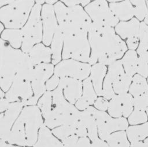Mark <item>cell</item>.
Returning <instances> with one entry per match:
<instances>
[{
  "mask_svg": "<svg viewBox=\"0 0 148 147\" xmlns=\"http://www.w3.org/2000/svg\"><path fill=\"white\" fill-rule=\"evenodd\" d=\"M130 147H148V138L143 141L131 142Z\"/></svg>",
  "mask_w": 148,
  "mask_h": 147,
  "instance_id": "f5cc1de1",
  "label": "cell"
},
{
  "mask_svg": "<svg viewBox=\"0 0 148 147\" xmlns=\"http://www.w3.org/2000/svg\"><path fill=\"white\" fill-rule=\"evenodd\" d=\"M28 54L35 65L51 62V48L43 43H39L34 45L28 52Z\"/></svg>",
  "mask_w": 148,
  "mask_h": 147,
  "instance_id": "44dd1931",
  "label": "cell"
},
{
  "mask_svg": "<svg viewBox=\"0 0 148 147\" xmlns=\"http://www.w3.org/2000/svg\"><path fill=\"white\" fill-rule=\"evenodd\" d=\"M24 105L21 102L10 103L8 108L0 113V139L7 141L13 124L20 114Z\"/></svg>",
  "mask_w": 148,
  "mask_h": 147,
  "instance_id": "5bb4252c",
  "label": "cell"
},
{
  "mask_svg": "<svg viewBox=\"0 0 148 147\" xmlns=\"http://www.w3.org/2000/svg\"><path fill=\"white\" fill-rule=\"evenodd\" d=\"M52 91H47L38 100L36 105L39 108L43 118L47 116L53 109Z\"/></svg>",
  "mask_w": 148,
  "mask_h": 147,
  "instance_id": "4dcf8cb0",
  "label": "cell"
},
{
  "mask_svg": "<svg viewBox=\"0 0 148 147\" xmlns=\"http://www.w3.org/2000/svg\"><path fill=\"white\" fill-rule=\"evenodd\" d=\"M33 96L31 81L16 76L5 97L10 103L19 101L24 107Z\"/></svg>",
  "mask_w": 148,
  "mask_h": 147,
  "instance_id": "7c38bea8",
  "label": "cell"
},
{
  "mask_svg": "<svg viewBox=\"0 0 148 147\" xmlns=\"http://www.w3.org/2000/svg\"><path fill=\"white\" fill-rule=\"evenodd\" d=\"M3 29H4V25H3V24L1 22H0V36H1L2 31L4 30Z\"/></svg>",
  "mask_w": 148,
  "mask_h": 147,
  "instance_id": "9f6ffc18",
  "label": "cell"
},
{
  "mask_svg": "<svg viewBox=\"0 0 148 147\" xmlns=\"http://www.w3.org/2000/svg\"><path fill=\"white\" fill-rule=\"evenodd\" d=\"M129 126L128 120L124 117L112 118L105 124L98 127L99 138L106 141L113 133L118 131H125Z\"/></svg>",
  "mask_w": 148,
  "mask_h": 147,
  "instance_id": "2e32d148",
  "label": "cell"
},
{
  "mask_svg": "<svg viewBox=\"0 0 148 147\" xmlns=\"http://www.w3.org/2000/svg\"><path fill=\"white\" fill-rule=\"evenodd\" d=\"M23 147H29V146H23Z\"/></svg>",
  "mask_w": 148,
  "mask_h": 147,
  "instance_id": "6125c7cd",
  "label": "cell"
},
{
  "mask_svg": "<svg viewBox=\"0 0 148 147\" xmlns=\"http://www.w3.org/2000/svg\"><path fill=\"white\" fill-rule=\"evenodd\" d=\"M64 39V33L59 27H58L50 44V48L51 51V63L54 65H57L62 61Z\"/></svg>",
  "mask_w": 148,
  "mask_h": 147,
  "instance_id": "7402d4cb",
  "label": "cell"
},
{
  "mask_svg": "<svg viewBox=\"0 0 148 147\" xmlns=\"http://www.w3.org/2000/svg\"><path fill=\"white\" fill-rule=\"evenodd\" d=\"M125 131L130 142L143 141L148 138V122L137 125H130Z\"/></svg>",
  "mask_w": 148,
  "mask_h": 147,
  "instance_id": "cb8c5ba5",
  "label": "cell"
},
{
  "mask_svg": "<svg viewBox=\"0 0 148 147\" xmlns=\"http://www.w3.org/2000/svg\"><path fill=\"white\" fill-rule=\"evenodd\" d=\"M5 92L0 87V113L6 111L10 104V102L5 98Z\"/></svg>",
  "mask_w": 148,
  "mask_h": 147,
  "instance_id": "bcb514c9",
  "label": "cell"
},
{
  "mask_svg": "<svg viewBox=\"0 0 148 147\" xmlns=\"http://www.w3.org/2000/svg\"><path fill=\"white\" fill-rule=\"evenodd\" d=\"M32 147H65L51 132V130L44 124L40 127L38 139Z\"/></svg>",
  "mask_w": 148,
  "mask_h": 147,
  "instance_id": "e0dca14e",
  "label": "cell"
},
{
  "mask_svg": "<svg viewBox=\"0 0 148 147\" xmlns=\"http://www.w3.org/2000/svg\"><path fill=\"white\" fill-rule=\"evenodd\" d=\"M134 8V15L139 21L145 19L148 14V9L145 0H130Z\"/></svg>",
  "mask_w": 148,
  "mask_h": 147,
  "instance_id": "d590c367",
  "label": "cell"
},
{
  "mask_svg": "<svg viewBox=\"0 0 148 147\" xmlns=\"http://www.w3.org/2000/svg\"><path fill=\"white\" fill-rule=\"evenodd\" d=\"M35 0H14L0 8V22L6 28L21 29L26 23Z\"/></svg>",
  "mask_w": 148,
  "mask_h": 147,
  "instance_id": "5b68a950",
  "label": "cell"
},
{
  "mask_svg": "<svg viewBox=\"0 0 148 147\" xmlns=\"http://www.w3.org/2000/svg\"><path fill=\"white\" fill-rule=\"evenodd\" d=\"M108 147H130V142L125 131H118L111 134L106 140Z\"/></svg>",
  "mask_w": 148,
  "mask_h": 147,
  "instance_id": "f1b7e54d",
  "label": "cell"
},
{
  "mask_svg": "<svg viewBox=\"0 0 148 147\" xmlns=\"http://www.w3.org/2000/svg\"><path fill=\"white\" fill-rule=\"evenodd\" d=\"M91 65L72 59H62L56 65L54 74L59 77H71L83 81L89 77Z\"/></svg>",
  "mask_w": 148,
  "mask_h": 147,
  "instance_id": "30bf717a",
  "label": "cell"
},
{
  "mask_svg": "<svg viewBox=\"0 0 148 147\" xmlns=\"http://www.w3.org/2000/svg\"><path fill=\"white\" fill-rule=\"evenodd\" d=\"M53 6L58 27L64 35L88 33L92 21L82 6H67L61 1Z\"/></svg>",
  "mask_w": 148,
  "mask_h": 147,
  "instance_id": "6da1fadb",
  "label": "cell"
},
{
  "mask_svg": "<svg viewBox=\"0 0 148 147\" xmlns=\"http://www.w3.org/2000/svg\"><path fill=\"white\" fill-rule=\"evenodd\" d=\"M80 119L87 127V137L91 141L98 138V127L92 112V105L89 106L86 110L80 111Z\"/></svg>",
  "mask_w": 148,
  "mask_h": 147,
  "instance_id": "603a6c76",
  "label": "cell"
},
{
  "mask_svg": "<svg viewBox=\"0 0 148 147\" xmlns=\"http://www.w3.org/2000/svg\"><path fill=\"white\" fill-rule=\"evenodd\" d=\"M36 3L37 4H40V5H42V4H43L44 2H45V0H35Z\"/></svg>",
  "mask_w": 148,
  "mask_h": 147,
  "instance_id": "11a10c76",
  "label": "cell"
},
{
  "mask_svg": "<svg viewBox=\"0 0 148 147\" xmlns=\"http://www.w3.org/2000/svg\"><path fill=\"white\" fill-rule=\"evenodd\" d=\"M41 19L43 28L42 42L45 45L49 46L58 27L53 5L45 3L42 6Z\"/></svg>",
  "mask_w": 148,
  "mask_h": 147,
  "instance_id": "4fadbf2b",
  "label": "cell"
},
{
  "mask_svg": "<svg viewBox=\"0 0 148 147\" xmlns=\"http://www.w3.org/2000/svg\"><path fill=\"white\" fill-rule=\"evenodd\" d=\"M109 7L116 17L121 21H128L134 16V8L130 0L110 2Z\"/></svg>",
  "mask_w": 148,
  "mask_h": 147,
  "instance_id": "ac0fdd59",
  "label": "cell"
},
{
  "mask_svg": "<svg viewBox=\"0 0 148 147\" xmlns=\"http://www.w3.org/2000/svg\"><path fill=\"white\" fill-rule=\"evenodd\" d=\"M108 113L112 118L123 116V105L121 95H116L109 101Z\"/></svg>",
  "mask_w": 148,
  "mask_h": 147,
  "instance_id": "d6a6232c",
  "label": "cell"
},
{
  "mask_svg": "<svg viewBox=\"0 0 148 147\" xmlns=\"http://www.w3.org/2000/svg\"><path fill=\"white\" fill-rule=\"evenodd\" d=\"M91 147H108L106 141L103 140L99 137L91 141Z\"/></svg>",
  "mask_w": 148,
  "mask_h": 147,
  "instance_id": "816d5d0a",
  "label": "cell"
},
{
  "mask_svg": "<svg viewBox=\"0 0 148 147\" xmlns=\"http://www.w3.org/2000/svg\"><path fill=\"white\" fill-rule=\"evenodd\" d=\"M148 92V82L147 78L136 73L132 77L128 93L134 97Z\"/></svg>",
  "mask_w": 148,
  "mask_h": 147,
  "instance_id": "4316f807",
  "label": "cell"
},
{
  "mask_svg": "<svg viewBox=\"0 0 148 147\" xmlns=\"http://www.w3.org/2000/svg\"><path fill=\"white\" fill-rule=\"evenodd\" d=\"M145 1H146V5H147V9H148V0H145Z\"/></svg>",
  "mask_w": 148,
  "mask_h": 147,
  "instance_id": "91938a15",
  "label": "cell"
},
{
  "mask_svg": "<svg viewBox=\"0 0 148 147\" xmlns=\"http://www.w3.org/2000/svg\"><path fill=\"white\" fill-rule=\"evenodd\" d=\"M79 137H87V129L84 125V123L80 119V117L79 120L76 123V133Z\"/></svg>",
  "mask_w": 148,
  "mask_h": 147,
  "instance_id": "f6af8a7d",
  "label": "cell"
},
{
  "mask_svg": "<svg viewBox=\"0 0 148 147\" xmlns=\"http://www.w3.org/2000/svg\"><path fill=\"white\" fill-rule=\"evenodd\" d=\"M92 112L94 116L97 127L105 124L112 118L106 111L98 110L96 109L94 106H92Z\"/></svg>",
  "mask_w": 148,
  "mask_h": 147,
  "instance_id": "ab89813d",
  "label": "cell"
},
{
  "mask_svg": "<svg viewBox=\"0 0 148 147\" xmlns=\"http://www.w3.org/2000/svg\"><path fill=\"white\" fill-rule=\"evenodd\" d=\"M115 32L122 39L138 36L140 27L139 21L132 18L129 21H120L114 27Z\"/></svg>",
  "mask_w": 148,
  "mask_h": 147,
  "instance_id": "ffe728a7",
  "label": "cell"
},
{
  "mask_svg": "<svg viewBox=\"0 0 148 147\" xmlns=\"http://www.w3.org/2000/svg\"><path fill=\"white\" fill-rule=\"evenodd\" d=\"M121 61L125 73L132 77L137 73L138 56L135 50L126 51Z\"/></svg>",
  "mask_w": 148,
  "mask_h": 147,
  "instance_id": "d4e9b609",
  "label": "cell"
},
{
  "mask_svg": "<svg viewBox=\"0 0 148 147\" xmlns=\"http://www.w3.org/2000/svg\"><path fill=\"white\" fill-rule=\"evenodd\" d=\"M132 76L124 73L117 77L113 83V88L116 95L128 93L132 82Z\"/></svg>",
  "mask_w": 148,
  "mask_h": 147,
  "instance_id": "f546056e",
  "label": "cell"
},
{
  "mask_svg": "<svg viewBox=\"0 0 148 147\" xmlns=\"http://www.w3.org/2000/svg\"><path fill=\"white\" fill-rule=\"evenodd\" d=\"M91 141L88 137H79L73 147H91Z\"/></svg>",
  "mask_w": 148,
  "mask_h": 147,
  "instance_id": "f907efd6",
  "label": "cell"
},
{
  "mask_svg": "<svg viewBox=\"0 0 148 147\" xmlns=\"http://www.w3.org/2000/svg\"><path fill=\"white\" fill-rule=\"evenodd\" d=\"M24 52L0 38V87L6 92L16 75Z\"/></svg>",
  "mask_w": 148,
  "mask_h": 147,
  "instance_id": "277c9868",
  "label": "cell"
},
{
  "mask_svg": "<svg viewBox=\"0 0 148 147\" xmlns=\"http://www.w3.org/2000/svg\"><path fill=\"white\" fill-rule=\"evenodd\" d=\"M117 36L112 27L92 22L88 32L91 48L88 63L92 65L97 63L99 58L110 48Z\"/></svg>",
  "mask_w": 148,
  "mask_h": 147,
  "instance_id": "3957f363",
  "label": "cell"
},
{
  "mask_svg": "<svg viewBox=\"0 0 148 147\" xmlns=\"http://www.w3.org/2000/svg\"><path fill=\"white\" fill-rule=\"evenodd\" d=\"M146 114H147V115L148 116V107H147V109L146 110Z\"/></svg>",
  "mask_w": 148,
  "mask_h": 147,
  "instance_id": "94428289",
  "label": "cell"
},
{
  "mask_svg": "<svg viewBox=\"0 0 148 147\" xmlns=\"http://www.w3.org/2000/svg\"><path fill=\"white\" fill-rule=\"evenodd\" d=\"M134 109L145 111L148 107V92L134 97Z\"/></svg>",
  "mask_w": 148,
  "mask_h": 147,
  "instance_id": "60d3db41",
  "label": "cell"
},
{
  "mask_svg": "<svg viewBox=\"0 0 148 147\" xmlns=\"http://www.w3.org/2000/svg\"><path fill=\"white\" fill-rule=\"evenodd\" d=\"M138 37L139 43L136 52L139 55L148 51V25L145 22L140 23Z\"/></svg>",
  "mask_w": 148,
  "mask_h": 147,
  "instance_id": "1f68e13d",
  "label": "cell"
},
{
  "mask_svg": "<svg viewBox=\"0 0 148 147\" xmlns=\"http://www.w3.org/2000/svg\"><path fill=\"white\" fill-rule=\"evenodd\" d=\"M64 4L67 6H72L75 5H81L86 6L90 2V0H60ZM58 0H45V2L49 4H55Z\"/></svg>",
  "mask_w": 148,
  "mask_h": 147,
  "instance_id": "b9f144b4",
  "label": "cell"
},
{
  "mask_svg": "<svg viewBox=\"0 0 148 147\" xmlns=\"http://www.w3.org/2000/svg\"><path fill=\"white\" fill-rule=\"evenodd\" d=\"M144 22L147 24L148 25V14L146 15V16L145 17V19H144Z\"/></svg>",
  "mask_w": 148,
  "mask_h": 147,
  "instance_id": "6f0895ef",
  "label": "cell"
},
{
  "mask_svg": "<svg viewBox=\"0 0 148 147\" xmlns=\"http://www.w3.org/2000/svg\"><path fill=\"white\" fill-rule=\"evenodd\" d=\"M58 86L62 90L65 98L72 104H75L82 95L83 81L71 77H61Z\"/></svg>",
  "mask_w": 148,
  "mask_h": 147,
  "instance_id": "9a60e30c",
  "label": "cell"
},
{
  "mask_svg": "<svg viewBox=\"0 0 148 147\" xmlns=\"http://www.w3.org/2000/svg\"><path fill=\"white\" fill-rule=\"evenodd\" d=\"M84 10L95 23L115 27L119 20L111 11L106 0H94L87 5Z\"/></svg>",
  "mask_w": 148,
  "mask_h": 147,
  "instance_id": "8fae6325",
  "label": "cell"
},
{
  "mask_svg": "<svg viewBox=\"0 0 148 147\" xmlns=\"http://www.w3.org/2000/svg\"><path fill=\"white\" fill-rule=\"evenodd\" d=\"M120 95L122 99L123 116L127 118L134 110V97L128 92Z\"/></svg>",
  "mask_w": 148,
  "mask_h": 147,
  "instance_id": "74e56055",
  "label": "cell"
},
{
  "mask_svg": "<svg viewBox=\"0 0 148 147\" xmlns=\"http://www.w3.org/2000/svg\"><path fill=\"white\" fill-rule=\"evenodd\" d=\"M54 65L51 63L35 65L31 81L34 96L29 100V105H36L39 98L47 91L45 83L54 74Z\"/></svg>",
  "mask_w": 148,
  "mask_h": 147,
  "instance_id": "9c48e42d",
  "label": "cell"
},
{
  "mask_svg": "<svg viewBox=\"0 0 148 147\" xmlns=\"http://www.w3.org/2000/svg\"><path fill=\"white\" fill-rule=\"evenodd\" d=\"M74 105L76 108L80 111L86 110L89 106H90L88 102L82 96L76 101Z\"/></svg>",
  "mask_w": 148,
  "mask_h": 147,
  "instance_id": "681fc988",
  "label": "cell"
},
{
  "mask_svg": "<svg viewBox=\"0 0 148 147\" xmlns=\"http://www.w3.org/2000/svg\"><path fill=\"white\" fill-rule=\"evenodd\" d=\"M82 97L84 98L90 104L92 105L98 97V95L94 88L90 77L83 81V92Z\"/></svg>",
  "mask_w": 148,
  "mask_h": 147,
  "instance_id": "836d02e7",
  "label": "cell"
},
{
  "mask_svg": "<svg viewBox=\"0 0 148 147\" xmlns=\"http://www.w3.org/2000/svg\"><path fill=\"white\" fill-rule=\"evenodd\" d=\"M137 73L147 78L148 82V51L139 55Z\"/></svg>",
  "mask_w": 148,
  "mask_h": 147,
  "instance_id": "f35d334b",
  "label": "cell"
},
{
  "mask_svg": "<svg viewBox=\"0 0 148 147\" xmlns=\"http://www.w3.org/2000/svg\"><path fill=\"white\" fill-rule=\"evenodd\" d=\"M41 9V5L35 3L26 23L21 28L23 35L21 50L25 53H28L34 45L42 41Z\"/></svg>",
  "mask_w": 148,
  "mask_h": 147,
  "instance_id": "52a82bcc",
  "label": "cell"
},
{
  "mask_svg": "<svg viewBox=\"0 0 148 147\" xmlns=\"http://www.w3.org/2000/svg\"><path fill=\"white\" fill-rule=\"evenodd\" d=\"M64 36L62 59H72L88 63L91 48L88 39V33L65 34Z\"/></svg>",
  "mask_w": 148,
  "mask_h": 147,
  "instance_id": "8992f818",
  "label": "cell"
},
{
  "mask_svg": "<svg viewBox=\"0 0 148 147\" xmlns=\"http://www.w3.org/2000/svg\"><path fill=\"white\" fill-rule=\"evenodd\" d=\"M0 147H23V146L10 144L4 140L0 139Z\"/></svg>",
  "mask_w": 148,
  "mask_h": 147,
  "instance_id": "db71d44e",
  "label": "cell"
},
{
  "mask_svg": "<svg viewBox=\"0 0 148 147\" xmlns=\"http://www.w3.org/2000/svg\"><path fill=\"white\" fill-rule=\"evenodd\" d=\"M139 37L138 36H134L127 38L126 44L127 48L131 50H135L136 49L139 45Z\"/></svg>",
  "mask_w": 148,
  "mask_h": 147,
  "instance_id": "c3c4849f",
  "label": "cell"
},
{
  "mask_svg": "<svg viewBox=\"0 0 148 147\" xmlns=\"http://www.w3.org/2000/svg\"><path fill=\"white\" fill-rule=\"evenodd\" d=\"M124 73L121 61L120 59L116 61L109 65L106 76L103 80V85L113 86V83L114 80Z\"/></svg>",
  "mask_w": 148,
  "mask_h": 147,
  "instance_id": "83f0119b",
  "label": "cell"
},
{
  "mask_svg": "<svg viewBox=\"0 0 148 147\" xmlns=\"http://www.w3.org/2000/svg\"><path fill=\"white\" fill-rule=\"evenodd\" d=\"M1 37L14 48L19 49L21 46L23 35L21 29L6 28L2 31Z\"/></svg>",
  "mask_w": 148,
  "mask_h": 147,
  "instance_id": "484cf974",
  "label": "cell"
},
{
  "mask_svg": "<svg viewBox=\"0 0 148 147\" xmlns=\"http://www.w3.org/2000/svg\"><path fill=\"white\" fill-rule=\"evenodd\" d=\"M53 109L44 119V125L50 129L65 124H75L80 119V111L64 97L61 88L58 86L52 91Z\"/></svg>",
  "mask_w": 148,
  "mask_h": 147,
  "instance_id": "7a4b0ae2",
  "label": "cell"
},
{
  "mask_svg": "<svg viewBox=\"0 0 148 147\" xmlns=\"http://www.w3.org/2000/svg\"><path fill=\"white\" fill-rule=\"evenodd\" d=\"M108 1H109L110 2H120V1H123L124 0H106Z\"/></svg>",
  "mask_w": 148,
  "mask_h": 147,
  "instance_id": "680465c9",
  "label": "cell"
},
{
  "mask_svg": "<svg viewBox=\"0 0 148 147\" xmlns=\"http://www.w3.org/2000/svg\"><path fill=\"white\" fill-rule=\"evenodd\" d=\"M94 107L100 111H106L109 106V100L102 96H98L94 103Z\"/></svg>",
  "mask_w": 148,
  "mask_h": 147,
  "instance_id": "ee69618b",
  "label": "cell"
},
{
  "mask_svg": "<svg viewBox=\"0 0 148 147\" xmlns=\"http://www.w3.org/2000/svg\"><path fill=\"white\" fill-rule=\"evenodd\" d=\"M127 120L129 125H137L147 122L148 117L145 111L134 109L128 117Z\"/></svg>",
  "mask_w": 148,
  "mask_h": 147,
  "instance_id": "8d00e7d4",
  "label": "cell"
},
{
  "mask_svg": "<svg viewBox=\"0 0 148 147\" xmlns=\"http://www.w3.org/2000/svg\"><path fill=\"white\" fill-rule=\"evenodd\" d=\"M60 77L56 74H53L45 83L46 91H53L56 89L60 84Z\"/></svg>",
  "mask_w": 148,
  "mask_h": 147,
  "instance_id": "7bdbcfd3",
  "label": "cell"
},
{
  "mask_svg": "<svg viewBox=\"0 0 148 147\" xmlns=\"http://www.w3.org/2000/svg\"><path fill=\"white\" fill-rule=\"evenodd\" d=\"M25 133L27 146L32 147L35 144L44 119L36 105L24 106L19 115Z\"/></svg>",
  "mask_w": 148,
  "mask_h": 147,
  "instance_id": "ba28073f",
  "label": "cell"
},
{
  "mask_svg": "<svg viewBox=\"0 0 148 147\" xmlns=\"http://www.w3.org/2000/svg\"><path fill=\"white\" fill-rule=\"evenodd\" d=\"M107 71L106 66L102 63H96L91 65L89 77L98 96H101L102 95L103 82Z\"/></svg>",
  "mask_w": 148,
  "mask_h": 147,
  "instance_id": "d6986e66",
  "label": "cell"
},
{
  "mask_svg": "<svg viewBox=\"0 0 148 147\" xmlns=\"http://www.w3.org/2000/svg\"><path fill=\"white\" fill-rule=\"evenodd\" d=\"M79 138V137L76 134H75L68 136L61 141L65 147H73L77 142Z\"/></svg>",
  "mask_w": 148,
  "mask_h": 147,
  "instance_id": "7dc6e473",
  "label": "cell"
},
{
  "mask_svg": "<svg viewBox=\"0 0 148 147\" xmlns=\"http://www.w3.org/2000/svg\"><path fill=\"white\" fill-rule=\"evenodd\" d=\"M75 124H65L51 129L52 133L61 141L76 133Z\"/></svg>",
  "mask_w": 148,
  "mask_h": 147,
  "instance_id": "e575fe53",
  "label": "cell"
}]
</instances>
